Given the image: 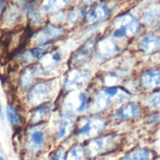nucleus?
Returning a JSON list of instances; mask_svg holds the SVG:
<instances>
[{
  "label": "nucleus",
  "mask_w": 160,
  "mask_h": 160,
  "mask_svg": "<svg viewBox=\"0 0 160 160\" xmlns=\"http://www.w3.org/2000/svg\"><path fill=\"white\" fill-rule=\"evenodd\" d=\"M97 47V56L100 60H106L119 52L120 48L113 38H104Z\"/></svg>",
  "instance_id": "18"
},
{
  "label": "nucleus",
  "mask_w": 160,
  "mask_h": 160,
  "mask_svg": "<svg viewBox=\"0 0 160 160\" xmlns=\"http://www.w3.org/2000/svg\"><path fill=\"white\" fill-rule=\"evenodd\" d=\"M27 1H39V0H27Z\"/></svg>",
  "instance_id": "35"
},
{
  "label": "nucleus",
  "mask_w": 160,
  "mask_h": 160,
  "mask_svg": "<svg viewBox=\"0 0 160 160\" xmlns=\"http://www.w3.org/2000/svg\"><path fill=\"white\" fill-rule=\"evenodd\" d=\"M113 38L132 37L136 35L140 29L139 21L130 14H126L118 17L113 22Z\"/></svg>",
  "instance_id": "12"
},
{
  "label": "nucleus",
  "mask_w": 160,
  "mask_h": 160,
  "mask_svg": "<svg viewBox=\"0 0 160 160\" xmlns=\"http://www.w3.org/2000/svg\"><path fill=\"white\" fill-rule=\"evenodd\" d=\"M107 120L98 114H91L76 120L73 136L78 140H90L99 136L106 128Z\"/></svg>",
  "instance_id": "4"
},
{
  "label": "nucleus",
  "mask_w": 160,
  "mask_h": 160,
  "mask_svg": "<svg viewBox=\"0 0 160 160\" xmlns=\"http://www.w3.org/2000/svg\"><path fill=\"white\" fill-rule=\"evenodd\" d=\"M141 84L146 90L160 87V69L152 68L144 71L141 76Z\"/></svg>",
  "instance_id": "21"
},
{
  "label": "nucleus",
  "mask_w": 160,
  "mask_h": 160,
  "mask_svg": "<svg viewBox=\"0 0 160 160\" xmlns=\"http://www.w3.org/2000/svg\"><path fill=\"white\" fill-rule=\"evenodd\" d=\"M76 120L58 114L57 120L53 123V128H50L53 143H60L73 135Z\"/></svg>",
  "instance_id": "14"
},
{
  "label": "nucleus",
  "mask_w": 160,
  "mask_h": 160,
  "mask_svg": "<svg viewBox=\"0 0 160 160\" xmlns=\"http://www.w3.org/2000/svg\"><path fill=\"white\" fill-rule=\"evenodd\" d=\"M118 143V137L115 135L98 136L90 139L84 144L86 155L89 158H96L98 155L113 151Z\"/></svg>",
  "instance_id": "8"
},
{
  "label": "nucleus",
  "mask_w": 160,
  "mask_h": 160,
  "mask_svg": "<svg viewBox=\"0 0 160 160\" xmlns=\"http://www.w3.org/2000/svg\"><path fill=\"white\" fill-rule=\"evenodd\" d=\"M70 0H39L40 7L47 14L63 10Z\"/></svg>",
  "instance_id": "23"
},
{
  "label": "nucleus",
  "mask_w": 160,
  "mask_h": 160,
  "mask_svg": "<svg viewBox=\"0 0 160 160\" xmlns=\"http://www.w3.org/2000/svg\"><path fill=\"white\" fill-rule=\"evenodd\" d=\"M0 160H5V159H4V158H2V157L0 156Z\"/></svg>",
  "instance_id": "34"
},
{
  "label": "nucleus",
  "mask_w": 160,
  "mask_h": 160,
  "mask_svg": "<svg viewBox=\"0 0 160 160\" xmlns=\"http://www.w3.org/2000/svg\"><path fill=\"white\" fill-rule=\"evenodd\" d=\"M54 47V43H45L39 45H29L18 52H16L13 56L14 64H16L19 68L31 65L37 63L43 54L49 50Z\"/></svg>",
  "instance_id": "7"
},
{
  "label": "nucleus",
  "mask_w": 160,
  "mask_h": 160,
  "mask_svg": "<svg viewBox=\"0 0 160 160\" xmlns=\"http://www.w3.org/2000/svg\"><path fill=\"white\" fill-rule=\"evenodd\" d=\"M21 160H38V158L35 156H32L26 152H21Z\"/></svg>",
  "instance_id": "31"
},
{
  "label": "nucleus",
  "mask_w": 160,
  "mask_h": 160,
  "mask_svg": "<svg viewBox=\"0 0 160 160\" xmlns=\"http://www.w3.org/2000/svg\"><path fill=\"white\" fill-rule=\"evenodd\" d=\"M9 3H10V0H0V23L3 20L5 11Z\"/></svg>",
  "instance_id": "30"
},
{
  "label": "nucleus",
  "mask_w": 160,
  "mask_h": 160,
  "mask_svg": "<svg viewBox=\"0 0 160 160\" xmlns=\"http://www.w3.org/2000/svg\"><path fill=\"white\" fill-rule=\"evenodd\" d=\"M131 95L118 86H108L101 89L92 99L88 111L91 114H98L106 112L113 105L128 99Z\"/></svg>",
  "instance_id": "3"
},
{
  "label": "nucleus",
  "mask_w": 160,
  "mask_h": 160,
  "mask_svg": "<svg viewBox=\"0 0 160 160\" xmlns=\"http://www.w3.org/2000/svg\"><path fill=\"white\" fill-rule=\"evenodd\" d=\"M52 143L49 123L26 124L21 133L22 151L37 158L48 152Z\"/></svg>",
  "instance_id": "1"
},
{
  "label": "nucleus",
  "mask_w": 160,
  "mask_h": 160,
  "mask_svg": "<svg viewBox=\"0 0 160 160\" xmlns=\"http://www.w3.org/2000/svg\"><path fill=\"white\" fill-rule=\"evenodd\" d=\"M66 28L52 22H47L43 26L31 32L29 45H39L45 43H54L66 35Z\"/></svg>",
  "instance_id": "6"
},
{
  "label": "nucleus",
  "mask_w": 160,
  "mask_h": 160,
  "mask_svg": "<svg viewBox=\"0 0 160 160\" xmlns=\"http://www.w3.org/2000/svg\"><path fill=\"white\" fill-rule=\"evenodd\" d=\"M143 22L147 26L154 28L160 23V6L156 5L151 7L144 12Z\"/></svg>",
  "instance_id": "24"
},
{
  "label": "nucleus",
  "mask_w": 160,
  "mask_h": 160,
  "mask_svg": "<svg viewBox=\"0 0 160 160\" xmlns=\"http://www.w3.org/2000/svg\"><path fill=\"white\" fill-rule=\"evenodd\" d=\"M45 72L38 62L22 67L15 77V93L19 98L22 96L38 80L45 79Z\"/></svg>",
  "instance_id": "5"
},
{
  "label": "nucleus",
  "mask_w": 160,
  "mask_h": 160,
  "mask_svg": "<svg viewBox=\"0 0 160 160\" xmlns=\"http://www.w3.org/2000/svg\"><path fill=\"white\" fill-rule=\"evenodd\" d=\"M137 47L144 53H155L160 50V38L158 36L153 34L144 35L140 38L137 43Z\"/></svg>",
  "instance_id": "20"
},
{
  "label": "nucleus",
  "mask_w": 160,
  "mask_h": 160,
  "mask_svg": "<svg viewBox=\"0 0 160 160\" xmlns=\"http://www.w3.org/2000/svg\"><path fill=\"white\" fill-rule=\"evenodd\" d=\"M86 157L84 144L80 142L71 145L66 153V160H85Z\"/></svg>",
  "instance_id": "25"
},
{
  "label": "nucleus",
  "mask_w": 160,
  "mask_h": 160,
  "mask_svg": "<svg viewBox=\"0 0 160 160\" xmlns=\"http://www.w3.org/2000/svg\"><path fill=\"white\" fill-rule=\"evenodd\" d=\"M6 117L15 133L22 131L25 121V111L19 101H8L6 106Z\"/></svg>",
  "instance_id": "13"
},
{
  "label": "nucleus",
  "mask_w": 160,
  "mask_h": 160,
  "mask_svg": "<svg viewBox=\"0 0 160 160\" xmlns=\"http://www.w3.org/2000/svg\"><path fill=\"white\" fill-rule=\"evenodd\" d=\"M23 18H25L24 8L10 1L0 25L4 26L6 29H14L22 22Z\"/></svg>",
  "instance_id": "16"
},
{
  "label": "nucleus",
  "mask_w": 160,
  "mask_h": 160,
  "mask_svg": "<svg viewBox=\"0 0 160 160\" xmlns=\"http://www.w3.org/2000/svg\"><path fill=\"white\" fill-rule=\"evenodd\" d=\"M56 81L57 78L38 80L22 96H21L19 102L24 111L53 100L58 90V83Z\"/></svg>",
  "instance_id": "2"
},
{
  "label": "nucleus",
  "mask_w": 160,
  "mask_h": 160,
  "mask_svg": "<svg viewBox=\"0 0 160 160\" xmlns=\"http://www.w3.org/2000/svg\"><path fill=\"white\" fill-rule=\"evenodd\" d=\"M64 61V53L58 47L46 52L43 56L38 61L42 67L46 78H57Z\"/></svg>",
  "instance_id": "9"
},
{
  "label": "nucleus",
  "mask_w": 160,
  "mask_h": 160,
  "mask_svg": "<svg viewBox=\"0 0 160 160\" xmlns=\"http://www.w3.org/2000/svg\"><path fill=\"white\" fill-rule=\"evenodd\" d=\"M67 150L63 145H57L53 149H50L44 154L45 160H66Z\"/></svg>",
  "instance_id": "27"
},
{
  "label": "nucleus",
  "mask_w": 160,
  "mask_h": 160,
  "mask_svg": "<svg viewBox=\"0 0 160 160\" xmlns=\"http://www.w3.org/2000/svg\"><path fill=\"white\" fill-rule=\"evenodd\" d=\"M25 19L29 28L34 31L47 22V13L40 7L39 1H27L24 7Z\"/></svg>",
  "instance_id": "15"
},
{
  "label": "nucleus",
  "mask_w": 160,
  "mask_h": 160,
  "mask_svg": "<svg viewBox=\"0 0 160 160\" xmlns=\"http://www.w3.org/2000/svg\"><path fill=\"white\" fill-rule=\"evenodd\" d=\"M56 104L53 100L40 104L25 111L26 124L49 123L55 110Z\"/></svg>",
  "instance_id": "11"
},
{
  "label": "nucleus",
  "mask_w": 160,
  "mask_h": 160,
  "mask_svg": "<svg viewBox=\"0 0 160 160\" xmlns=\"http://www.w3.org/2000/svg\"><path fill=\"white\" fill-rule=\"evenodd\" d=\"M148 105L157 111H160V91L153 93L148 99Z\"/></svg>",
  "instance_id": "29"
},
{
  "label": "nucleus",
  "mask_w": 160,
  "mask_h": 160,
  "mask_svg": "<svg viewBox=\"0 0 160 160\" xmlns=\"http://www.w3.org/2000/svg\"><path fill=\"white\" fill-rule=\"evenodd\" d=\"M85 160H99V159H98L97 158H85Z\"/></svg>",
  "instance_id": "33"
},
{
  "label": "nucleus",
  "mask_w": 160,
  "mask_h": 160,
  "mask_svg": "<svg viewBox=\"0 0 160 160\" xmlns=\"http://www.w3.org/2000/svg\"><path fill=\"white\" fill-rule=\"evenodd\" d=\"M142 112L141 107L135 102H127L117 109L115 116L121 121H130L140 116Z\"/></svg>",
  "instance_id": "19"
},
{
  "label": "nucleus",
  "mask_w": 160,
  "mask_h": 160,
  "mask_svg": "<svg viewBox=\"0 0 160 160\" xmlns=\"http://www.w3.org/2000/svg\"><path fill=\"white\" fill-rule=\"evenodd\" d=\"M152 153L145 148H136L128 152L121 160H151Z\"/></svg>",
  "instance_id": "26"
},
{
  "label": "nucleus",
  "mask_w": 160,
  "mask_h": 160,
  "mask_svg": "<svg viewBox=\"0 0 160 160\" xmlns=\"http://www.w3.org/2000/svg\"><path fill=\"white\" fill-rule=\"evenodd\" d=\"M84 16L83 12L80 8H74L66 15V20L68 21V23H76L78 22L82 17Z\"/></svg>",
  "instance_id": "28"
},
{
  "label": "nucleus",
  "mask_w": 160,
  "mask_h": 160,
  "mask_svg": "<svg viewBox=\"0 0 160 160\" xmlns=\"http://www.w3.org/2000/svg\"><path fill=\"white\" fill-rule=\"evenodd\" d=\"M5 112H4V109H3V105H2V101L0 99V122H3L5 120Z\"/></svg>",
  "instance_id": "32"
},
{
  "label": "nucleus",
  "mask_w": 160,
  "mask_h": 160,
  "mask_svg": "<svg viewBox=\"0 0 160 160\" xmlns=\"http://www.w3.org/2000/svg\"><path fill=\"white\" fill-rule=\"evenodd\" d=\"M109 15V8L106 5H97L93 7L85 15V20L87 23L94 24L102 20H104Z\"/></svg>",
  "instance_id": "22"
},
{
  "label": "nucleus",
  "mask_w": 160,
  "mask_h": 160,
  "mask_svg": "<svg viewBox=\"0 0 160 160\" xmlns=\"http://www.w3.org/2000/svg\"><path fill=\"white\" fill-rule=\"evenodd\" d=\"M91 79V72L80 68H72L68 70L65 74V78L62 83V89L66 93H69L72 91H76L81 89L88 83Z\"/></svg>",
  "instance_id": "10"
},
{
  "label": "nucleus",
  "mask_w": 160,
  "mask_h": 160,
  "mask_svg": "<svg viewBox=\"0 0 160 160\" xmlns=\"http://www.w3.org/2000/svg\"><path fill=\"white\" fill-rule=\"evenodd\" d=\"M95 47L96 45L94 41L92 40L86 41L82 46H81L79 49L76 50V52L72 53L69 59V63L73 66V68H79L84 65L91 58Z\"/></svg>",
  "instance_id": "17"
}]
</instances>
